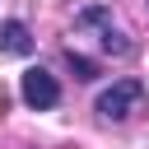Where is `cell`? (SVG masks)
<instances>
[{
  "label": "cell",
  "mask_w": 149,
  "mask_h": 149,
  "mask_svg": "<svg viewBox=\"0 0 149 149\" xmlns=\"http://www.w3.org/2000/svg\"><path fill=\"white\" fill-rule=\"evenodd\" d=\"M140 102H144V84L140 79H116L112 88L98 93V116L102 121H126Z\"/></svg>",
  "instance_id": "1"
},
{
  "label": "cell",
  "mask_w": 149,
  "mask_h": 149,
  "mask_svg": "<svg viewBox=\"0 0 149 149\" xmlns=\"http://www.w3.org/2000/svg\"><path fill=\"white\" fill-rule=\"evenodd\" d=\"M19 93H23V102H28V107H37V112H51V107L61 102V84H56V74H47L42 65L23 70V84H19Z\"/></svg>",
  "instance_id": "2"
},
{
  "label": "cell",
  "mask_w": 149,
  "mask_h": 149,
  "mask_svg": "<svg viewBox=\"0 0 149 149\" xmlns=\"http://www.w3.org/2000/svg\"><path fill=\"white\" fill-rule=\"evenodd\" d=\"M0 51H9V56H28V51H33V33H28V23H19V19L0 23Z\"/></svg>",
  "instance_id": "3"
},
{
  "label": "cell",
  "mask_w": 149,
  "mask_h": 149,
  "mask_svg": "<svg viewBox=\"0 0 149 149\" xmlns=\"http://www.w3.org/2000/svg\"><path fill=\"white\" fill-rule=\"evenodd\" d=\"M98 42H102V51H112V56H130V42H126V33L112 23L107 33H98Z\"/></svg>",
  "instance_id": "4"
},
{
  "label": "cell",
  "mask_w": 149,
  "mask_h": 149,
  "mask_svg": "<svg viewBox=\"0 0 149 149\" xmlns=\"http://www.w3.org/2000/svg\"><path fill=\"white\" fill-rule=\"evenodd\" d=\"M65 65H70V70H74V79H98V65H93V61H88V56H79V51H74V47H70V51H65Z\"/></svg>",
  "instance_id": "5"
},
{
  "label": "cell",
  "mask_w": 149,
  "mask_h": 149,
  "mask_svg": "<svg viewBox=\"0 0 149 149\" xmlns=\"http://www.w3.org/2000/svg\"><path fill=\"white\" fill-rule=\"evenodd\" d=\"M5 112H9V93H5V84H0V121H5Z\"/></svg>",
  "instance_id": "6"
}]
</instances>
